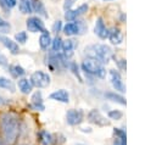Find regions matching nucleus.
Instances as JSON below:
<instances>
[{"label":"nucleus","mask_w":156,"mask_h":145,"mask_svg":"<svg viewBox=\"0 0 156 145\" xmlns=\"http://www.w3.org/2000/svg\"><path fill=\"white\" fill-rule=\"evenodd\" d=\"M15 39H16V41H18L21 44H24L27 41V33L26 32H18L15 35Z\"/></svg>","instance_id":"c756f323"},{"label":"nucleus","mask_w":156,"mask_h":145,"mask_svg":"<svg viewBox=\"0 0 156 145\" xmlns=\"http://www.w3.org/2000/svg\"><path fill=\"white\" fill-rule=\"evenodd\" d=\"M87 10H88V5H87V4L80 5V6H79L78 9H76V10H67L66 13H65V18H66L67 21H76V18H77L78 16L83 15L84 12H87Z\"/></svg>","instance_id":"ddd939ff"},{"label":"nucleus","mask_w":156,"mask_h":145,"mask_svg":"<svg viewBox=\"0 0 156 145\" xmlns=\"http://www.w3.org/2000/svg\"><path fill=\"white\" fill-rule=\"evenodd\" d=\"M119 19H121V22H126V15H124V12H121Z\"/></svg>","instance_id":"e433bc0d"},{"label":"nucleus","mask_w":156,"mask_h":145,"mask_svg":"<svg viewBox=\"0 0 156 145\" xmlns=\"http://www.w3.org/2000/svg\"><path fill=\"white\" fill-rule=\"evenodd\" d=\"M0 89H6V90H10L11 93H15L16 87L12 83V80H10L9 78L0 77Z\"/></svg>","instance_id":"412c9836"},{"label":"nucleus","mask_w":156,"mask_h":145,"mask_svg":"<svg viewBox=\"0 0 156 145\" xmlns=\"http://www.w3.org/2000/svg\"><path fill=\"white\" fill-rule=\"evenodd\" d=\"M107 116H108L110 119L118 121V119H121V118L123 117V113H122V111H119V110H110V111L107 112Z\"/></svg>","instance_id":"bb28decb"},{"label":"nucleus","mask_w":156,"mask_h":145,"mask_svg":"<svg viewBox=\"0 0 156 145\" xmlns=\"http://www.w3.org/2000/svg\"><path fill=\"white\" fill-rule=\"evenodd\" d=\"M62 22L61 21H56L55 23H54V26H52V30L55 32V33H58V32H61V29H62Z\"/></svg>","instance_id":"2f4dec72"},{"label":"nucleus","mask_w":156,"mask_h":145,"mask_svg":"<svg viewBox=\"0 0 156 145\" xmlns=\"http://www.w3.org/2000/svg\"><path fill=\"white\" fill-rule=\"evenodd\" d=\"M51 45H52V51L54 52H58L61 46H62V39L60 37H56L51 40Z\"/></svg>","instance_id":"cd10ccee"},{"label":"nucleus","mask_w":156,"mask_h":145,"mask_svg":"<svg viewBox=\"0 0 156 145\" xmlns=\"http://www.w3.org/2000/svg\"><path fill=\"white\" fill-rule=\"evenodd\" d=\"M32 7H33V11H35L38 15H40L43 17H48L45 7H44V5L40 0H32Z\"/></svg>","instance_id":"aec40b11"},{"label":"nucleus","mask_w":156,"mask_h":145,"mask_svg":"<svg viewBox=\"0 0 156 145\" xmlns=\"http://www.w3.org/2000/svg\"><path fill=\"white\" fill-rule=\"evenodd\" d=\"M85 29L84 22L83 21H72L66 23L62 27V30L66 35H76V34H82L83 30Z\"/></svg>","instance_id":"39448f33"},{"label":"nucleus","mask_w":156,"mask_h":145,"mask_svg":"<svg viewBox=\"0 0 156 145\" xmlns=\"http://www.w3.org/2000/svg\"><path fill=\"white\" fill-rule=\"evenodd\" d=\"M29 107H30L32 110H35V111H43V110H45V106H44V104H43V95H41V91H35V93L32 95Z\"/></svg>","instance_id":"9d476101"},{"label":"nucleus","mask_w":156,"mask_h":145,"mask_svg":"<svg viewBox=\"0 0 156 145\" xmlns=\"http://www.w3.org/2000/svg\"><path fill=\"white\" fill-rule=\"evenodd\" d=\"M20 11L22 13H32L33 7H32V1L30 0H20Z\"/></svg>","instance_id":"5701e85b"},{"label":"nucleus","mask_w":156,"mask_h":145,"mask_svg":"<svg viewBox=\"0 0 156 145\" xmlns=\"http://www.w3.org/2000/svg\"><path fill=\"white\" fill-rule=\"evenodd\" d=\"M21 133V123L16 115L4 112L0 116V138L5 145H15Z\"/></svg>","instance_id":"f257e3e1"},{"label":"nucleus","mask_w":156,"mask_h":145,"mask_svg":"<svg viewBox=\"0 0 156 145\" xmlns=\"http://www.w3.org/2000/svg\"><path fill=\"white\" fill-rule=\"evenodd\" d=\"M88 121H89L90 123L98 126V127H105V126H108V124H110V121L106 119V118L100 113V111L96 110V108H93V110H90V111L88 112Z\"/></svg>","instance_id":"423d86ee"},{"label":"nucleus","mask_w":156,"mask_h":145,"mask_svg":"<svg viewBox=\"0 0 156 145\" xmlns=\"http://www.w3.org/2000/svg\"><path fill=\"white\" fill-rule=\"evenodd\" d=\"M76 48H77V43H76V40H73V39H66L65 41H62L61 49L63 50V56L67 57V58L71 57V56L73 55Z\"/></svg>","instance_id":"4468645a"},{"label":"nucleus","mask_w":156,"mask_h":145,"mask_svg":"<svg viewBox=\"0 0 156 145\" xmlns=\"http://www.w3.org/2000/svg\"><path fill=\"white\" fill-rule=\"evenodd\" d=\"M87 57L94 58L100 63H107L112 57V49L105 44H94L85 48Z\"/></svg>","instance_id":"f03ea898"},{"label":"nucleus","mask_w":156,"mask_h":145,"mask_svg":"<svg viewBox=\"0 0 156 145\" xmlns=\"http://www.w3.org/2000/svg\"><path fill=\"white\" fill-rule=\"evenodd\" d=\"M50 44H51V37H50L49 32L43 33L40 35V38H39V45H40V48L43 50H46L50 46Z\"/></svg>","instance_id":"4be33fe9"},{"label":"nucleus","mask_w":156,"mask_h":145,"mask_svg":"<svg viewBox=\"0 0 156 145\" xmlns=\"http://www.w3.org/2000/svg\"><path fill=\"white\" fill-rule=\"evenodd\" d=\"M10 30H11V24L7 21H5L2 17H0V33L6 34Z\"/></svg>","instance_id":"a878e982"},{"label":"nucleus","mask_w":156,"mask_h":145,"mask_svg":"<svg viewBox=\"0 0 156 145\" xmlns=\"http://www.w3.org/2000/svg\"><path fill=\"white\" fill-rule=\"evenodd\" d=\"M110 77H111V84H112L113 89L118 93H126V85L122 80L121 73L116 69H111L110 71Z\"/></svg>","instance_id":"1a4fd4ad"},{"label":"nucleus","mask_w":156,"mask_h":145,"mask_svg":"<svg viewBox=\"0 0 156 145\" xmlns=\"http://www.w3.org/2000/svg\"><path fill=\"white\" fill-rule=\"evenodd\" d=\"M69 68H71V71L78 77V79H79V82H82V77H80V74H79V68H78V65L76 63V62H71L69 63V66H68Z\"/></svg>","instance_id":"7c9ffc66"},{"label":"nucleus","mask_w":156,"mask_h":145,"mask_svg":"<svg viewBox=\"0 0 156 145\" xmlns=\"http://www.w3.org/2000/svg\"><path fill=\"white\" fill-rule=\"evenodd\" d=\"M38 141L40 143V145H55L56 144L55 136L44 129L38 132Z\"/></svg>","instance_id":"9b49d317"},{"label":"nucleus","mask_w":156,"mask_h":145,"mask_svg":"<svg viewBox=\"0 0 156 145\" xmlns=\"http://www.w3.org/2000/svg\"><path fill=\"white\" fill-rule=\"evenodd\" d=\"M76 0H65V4H63V9L67 11V10H71L72 5L74 4Z\"/></svg>","instance_id":"473e14b6"},{"label":"nucleus","mask_w":156,"mask_h":145,"mask_svg":"<svg viewBox=\"0 0 156 145\" xmlns=\"http://www.w3.org/2000/svg\"><path fill=\"white\" fill-rule=\"evenodd\" d=\"M0 145H5V144L2 143V140H1V138H0Z\"/></svg>","instance_id":"58836bf2"},{"label":"nucleus","mask_w":156,"mask_h":145,"mask_svg":"<svg viewBox=\"0 0 156 145\" xmlns=\"http://www.w3.org/2000/svg\"><path fill=\"white\" fill-rule=\"evenodd\" d=\"M116 62H117V66L119 67V69H126L127 63H126V60H124V58H119V60L116 61Z\"/></svg>","instance_id":"72a5a7b5"},{"label":"nucleus","mask_w":156,"mask_h":145,"mask_svg":"<svg viewBox=\"0 0 156 145\" xmlns=\"http://www.w3.org/2000/svg\"><path fill=\"white\" fill-rule=\"evenodd\" d=\"M49 97L51 100H55V101H58V102H63V104H67L69 101V94L65 89H58V90L52 91Z\"/></svg>","instance_id":"2eb2a0df"},{"label":"nucleus","mask_w":156,"mask_h":145,"mask_svg":"<svg viewBox=\"0 0 156 145\" xmlns=\"http://www.w3.org/2000/svg\"><path fill=\"white\" fill-rule=\"evenodd\" d=\"M82 69L90 76H95L99 78H104L106 76V69L102 66V63H100L99 61L87 57L83 62H82Z\"/></svg>","instance_id":"7ed1b4c3"},{"label":"nucleus","mask_w":156,"mask_h":145,"mask_svg":"<svg viewBox=\"0 0 156 145\" xmlns=\"http://www.w3.org/2000/svg\"><path fill=\"white\" fill-rule=\"evenodd\" d=\"M105 97L112 102H117V104H121V105H126L127 101H126V97L123 95H121L117 91H106L105 93Z\"/></svg>","instance_id":"a211bd4d"},{"label":"nucleus","mask_w":156,"mask_h":145,"mask_svg":"<svg viewBox=\"0 0 156 145\" xmlns=\"http://www.w3.org/2000/svg\"><path fill=\"white\" fill-rule=\"evenodd\" d=\"M27 29L29 30V32H32V33H38V32H40L41 34L43 33H46L48 30L45 29V27H44V23H43V21L39 18V17H29L28 19H27Z\"/></svg>","instance_id":"6e6552de"},{"label":"nucleus","mask_w":156,"mask_h":145,"mask_svg":"<svg viewBox=\"0 0 156 145\" xmlns=\"http://www.w3.org/2000/svg\"><path fill=\"white\" fill-rule=\"evenodd\" d=\"M17 4V0H0V5L5 9H11L15 7Z\"/></svg>","instance_id":"c85d7f7f"},{"label":"nucleus","mask_w":156,"mask_h":145,"mask_svg":"<svg viewBox=\"0 0 156 145\" xmlns=\"http://www.w3.org/2000/svg\"><path fill=\"white\" fill-rule=\"evenodd\" d=\"M113 134H115V138L116 139L127 141V134H126V130L124 129H122V128H113Z\"/></svg>","instance_id":"393cba45"},{"label":"nucleus","mask_w":156,"mask_h":145,"mask_svg":"<svg viewBox=\"0 0 156 145\" xmlns=\"http://www.w3.org/2000/svg\"><path fill=\"white\" fill-rule=\"evenodd\" d=\"M112 145H126V141H123V140H119V139H116V138H115V140H113Z\"/></svg>","instance_id":"c9c22d12"},{"label":"nucleus","mask_w":156,"mask_h":145,"mask_svg":"<svg viewBox=\"0 0 156 145\" xmlns=\"http://www.w3.org/2000/svg\"><path fill=\"white\" fill-rule=\"evenodd\" d=\"M30 83L37 88H46L50 84V76L43 71H37L30 76Z\"/></svg>","instance_id":"20e7f679"},{"label":"nucleus","mask_w":156,"mask_h":145,"mask_svg":"<svg viewBox=\"0 0 156 145\" xmlns=\"http://www.w3.org/2000/svg\"><path fill=\"white\" fill-rule=\"evenodd\" d=\"M110 41L112 44H121L123 41V35H122V32L119 30V28L117 27H113L111 29H108V37Z\"/></svg>","instance_id":"f3484780"},{"label":"nucleus","mask_w":156,"mask_h":145,"mask_svg":"<svg viewBox=\"0 0 156 145\" xmlns=\"http://www.w3.org/2000/svg\"><path fill=\"white\" fill-rule=\"evenodd\" d=\"M0 65L1 66H6L7 65V60H6V57L2 54H0Z\"/></svg>","instance_id":"f704fd0d"},{"label":"nucleus","mask_w":156,"mask_h":145,"mask_svg":"<svg viewBox=\"0 0 156 145\" xmlns=\"http://www.w3.org/2000/svg\"><path fill=\"white\" fill-rule=\"evenodd\" d=\"M74 145H84V144H74Z\"/></svg>","instance_id":"ea45409f"},{"label":"nucleus","mask_w":156,"mask_h":145,"mask_svg":"<svg viewBox=\"0 0 156 145\" xmlns=\"http://www.w3.org/2000/svg\"><path fill=\"white\" fill-rule=\"evenodd\" d=\"M84 119V112L82 110H74L71 108L66 113V122L69 126H78Z\"/></svg>","instance_id":"0eeeda50"},{"label":"nucleus","mask_w":156,"mask_h":145,"mask_svg":"<svg viewBox=\"0 0 156 145\" xmlns=\"http://www.w3.org/2000/svg\"><path fill=\"white\" fill-rule=\"evenodd\" d=\"M18 88H20V90H21L23 94H29V93L32 91L33 85H32V83H30L29 79H27V78H21V79L18 80Z\"/></svg>","instance_id":"6ab92c4d"},{"label":"nucleus","mask_w":156,"mask_h":145,"mask_svg":"<svg viewBox=\"0 0 156 145\" xmlns=\"http://www.w3.org/2000/svg\"><path fill=\"white\" fill-rule=\"evenodd\" d=\"M10 72H11V74H12L13 77H22V76L26 73L24 68L21 67V66H18V65L10 66Z\"/></svg>","instance_id":"b1692460"},{"label":"nucleus","mask_w":156,"mask_h":145,"mask_svg":"<svg viewBox=\"0 0 156 145\" xmlns=\"http://www.w3.org/2000/svg\"><path fill=\"white\" fill-rule=\"evenodd\" d=\"M7 102H9V101H6L5 99H2V97L0 96V105H5V104H7Z\"/></svg>","instance_id":"4c0bfd02"},{"label":"nucleus","mask_w":156,"mask_h":145,"mask_svg":"<svg viewBox=\"0 0 156 145\" xmlns=\"http://www.w3.org/2000/svg\"><path fill=\"white\" fill-rule=\"evenodd\" d=\"M0 41L5 45L6 49H9V51H10L12 55H17V54H18L20 48H18V44H17L16 41L11 40V39L7 38V37H2V35H0Z\"/></svg>","instance_id":"dca6fc26"},{"label":"nucleus","mask_w":156,"mask_h":145,"mask_svg":"<svg viewBox=\"0 0 156 145\" xmlns=\"http://www.w3.org/2000/svg\"><path fill=\"white\" fill-rule=\"evenodd\" d=\"M94 32H95V34H96L99 38H101V39H106V38L108 37V29L106 28V26H105V23H104V19H102L101 17H99V18L96 19L95 27H94Z\"/></svg>","instance_id":"f8f14e48"}]
</instances>
